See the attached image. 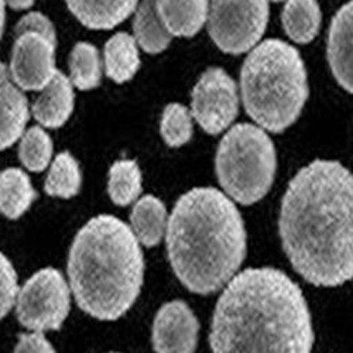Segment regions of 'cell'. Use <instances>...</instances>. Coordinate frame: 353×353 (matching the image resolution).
<instances>
[{"label":"cell","instance_id":"8fae6325","mask_svg":"<svg viewBox=\"0 0 353 353\" xmlns=\"http://www.w3.org/2000/svg\"><path fill=\"white\" fill-rule=\"evenodd\" d=\"M199 322L181 300L165 303L153 322V347L156 353H195Z\"/></svg>","mask_w":353,"mask_h":353},{"label":"cell","instance_id":"7402d4cb","mask_svg":"<svg viewBox=\"0 0 353 353\" xmlns=\"http://www.w3.org/2000/svg\"><path fill=\"white\" fill-rule=\"evenodd\" d=\"M102 64L99 51L90 43H77L70 55V81L79 91H91L99 86Z\"/></svg>","mask_w":353,"mask_h":353},{"label":"cell","instance_id":"4dcf8cb0","mask_svg":"<svg viewBox=\"0 0 353 353\" xmlns=\"http://www.w3.org/2000/svg\"><path fill=\"white\" fill-rule=\"evenodd\" d=\"M6 24V3L5 0H0V40H2Z\"/></svg>","mask_w":353,"mask_h":353},{"label":"cell","instance_id":"3957f363","mask_svg":"<svg viewBox=\"0 0 353 353\" xmlns=\"http://www.w3.org/2000/svg\"><path fill=\"white\" fill-rule=\"evenodd\" d=\"M171 269L191 292L208 296L238 273L248 252L243 218L233 201L212 187L179 198L167 221Z\"/></svg>","mask_w":353,"mask_h":353},{"label":"cell","instance_id":"4316f807","mask_svg":"<svg viewBox=\"0 0 353 353\" xmlns=\"http://www.w3.org/2000/svg\"><path fill=\"white\" fill-rule=\"evenodd\" d=\"M17 294V273L12 261L0 252V319L5 318L14 307Z\"/></svg>","mask_w":353,"mask_h":353},{"label":"cell","instance_id":"d6a6232c","mask_svg":"<svg viewBox=\"0 0 353 353\" xmlns=\"http://www.w3.org/2000/svg\"><path fill=\"white\" fill-rule=\"evenodd\" d=\"M110 353H119V352H110Z\"/></svg>","mask_w":353,"mask_h":353},{"label":"cell","instance_id":"4fadbf2b","mask_svg":"<svg viewBox=\"0 0 353 353\" xmlns=\"http://www.w3.org/2000/svg\"><path fill=\"white\" fill-rule=\"evenodd\" d=\"M74 99L75 95L70 78L57 70L52 79L33 103L32 112L34 119L47 129L64 126L74 112Z\"/></svg>","mask_w":353,"mask_h":353},{"label":"cell","instance_id":"9c48e42d","mask_svg":"<svg viewBox=\"0 0 353 353\" xmlns=\"http://www.w3.org/2000/svg\"><path fill=\"white\" fill-rule=\"evenodd\" d=\"M238 86L222 68L205 71L192 90L191 114L208 134H219L236 119Z\"/></svg>","mask_w":353,"mask_h":353},{"label":"cell","instance_id":"f546056e","mask_svg":"<svg viewBox=\"0 0 353 353\" xmlns=\"http://www.w3.org/2000/svg\"><path fill=\"white\" fill-rule=\"evenodd\" d=\"M36 0H5V3L9 5L14 10H26L30 9L34 5Z\"/></svg>","mask_w":353,"mask_h":353},{"label":"cell","instance_id":"44dd1931","mask_svg":"<svg viewBox=\"0 0 353 353\" xmlns=\"http://www.w3.org/2000/svg\"><path fill=\"white\" fill-rule=\"evenodd\" d=\"M133 32L136 43L149 54L164 51L172 39L157 13L156 0H143L136 8Z\"/></svg>","mask_w":353,"mask_h":353},{"label":"cell","instance_id":"7a4b0ae2","mask_svg":"<svg viewBox=\"0 0 353 353\" xmlns=\"http://www.w3.org/2000/svg\"><path fill=\"white\" fill-rule=\"evenodd\" d=\"M311 312L300 285L274 268L234 274L216 303L212 353H312Z\"/></svg>","mask_w":353,"mask_h":353},{"label":"cell","instance_id":"ffe728a7","mask_svg":"<svg viewBox=\"0 0 353 353\" xmlns=\"http://www.w3.org/2000/svg\"><path fill=\"white\" fill-rule=\"evenodd\" d=\"M321 20L322 14L316 0H288L281 14L285 33L299 44H307L318 36Z\"/></svg>","mask_w":353,"mask_h":353},{"label":"cell","instance_id":"9a60e30c","mask_svg":"<svg viewBox=\"0 0 353 353\" xmlns=\"http://www.w3.org/2000/svg\"><path fill=\"white\" fill-rule=\"evenodd\" d=\"M65 3L82 26L110 30L136 10L139 0H65Z\"/></svg>","mask_w":353,"mask_h":353},{"label":"cell","instance_id":"2e32d148","mask_svg":"<svg viewBox=\"0 0 353 353\" xmlns=\"http://www.w3.org/2000/svg\"><path fill=\"white\" fill-rule=\"evenodd\" d=\"M157 13L171 36L192 37L208 17V0H156Z\"/></svg>","mask_w":353,"mask_h":353},{"label":"cell","instance_id":"7c38bea8","mask_svg":"<svg viewBox=\"0 0 353 353\" xmlns=\"http://www.w3.org/2000/svg\"><path fill=\"white\" fill-rule=\"evenodd\" d=\"M28 119L27 98L13 82L8 65L0 63V152L23 136Z\"/></svg>","mask_w":353,"mask_h":353},{"label":"cell","instance_id":"1f68e13d","mask_svg":"<svg viewBox=\"0 0 353 353\" xmlns=\"http://www.w3.org/2000/svg\"><path fill=\"white\" fill-rule=\"evenodd\" d=\"M272 2H283V0H272Z\"/></svg>","mask_w":353,"mask_h":353},{"label":"cell","instance_id":"ba28073f","mask_svg":"<svg viewBox=\"0 0 353 353\" xmlns=\"http://www.w3.org/2000/svg\"><path fill=\"white\" fill-rule=\"evenodd\" d=\"M70 308V287L61 272L52 268L34 273L19 290L16 299L19 322L33 332L60 330Z\"/></svg>","mask_w":353,"mask_h":353},{"label":"cell","instance_id":"d4e9b609","mask_svg":"<svg viewBox=\"0 0 353 353\" xmlns=\"http://www.w3.org/2000/svg\"><path fill=\"white\" fill-rule=\"evenodd\" d=\"M19 157L23 165L33 172L44 171L52 157V140L40 126H33L23 133Z\"/></svg>","mask_w":353,"mask_h":353},{"label":"cell","instance_id":"30bf717a","mask_svg":"<svg viewBox=\"0 0 353 353\" xmlns=\"http://www.w3.org/2000/svg\"><path fill=\"white\" fill-rule=\"evenodd\" d=\"M57 39L39 32L14 34L9 74L21 91H43L57 72Z\"/></svg>","mask_w":353,"mask_h":353},{"label":"cell","instance_id":"6da1fadb","mask_svg":"<svg viewBox=\"0 0 353 353\" xmlns=\"http://www.w3.org/2000/svg\"><path fill=\"white\" fill-rule=\"evenodd\" d=\"M352 174L315 160L290 181L280 211L283 249L305 281L338 287L352 279Z\"/></svg>","mask_w":353,"mask_h":353},{"label":"cell","instance_id":"5b68a950","mask_svg":"<svg viewBox=\"0 0 353 353\" xmlns=\"http://www.w3.org/2000/svg\"><path fill=\"white\" fill-rule=\"evenodd\" d=\"M241 92L245 110L261 129L281 133L296 123L310 95L299 50L276 39L256 46L241 71Z\"/></svg>","mask_w":353,"mask_h":353},{"label":"cell","instance_id":"603a6c76","mask_svg":"<svg viewBox=\"0 0 353 353\" xmlns=\"http://www.w3.org/2000/svg\"><path fill=\"white\" fill-rule=\"evenodd\" d=\"M82 184V174L78 161L68 152L58 154L48 171L44 190L50 196L70 199L75 196Z\"/></svg>","mask_w":353,"mask_h":353},{"label":"cell","instance_id":"484cf974","mask_svg":"<svg viewBox=\"0 0 353 353\" xmlns=\"http://www.w3.org/2000/svg\"><path fill=\"white\" fill-rule=\"evenodd\" d=\"M192 117L190 110L181 103H170L161 117L160 133L167 145L181 147L192 137Z\"/></svg>","mask_w":353,"mask_h":353},{"label":"cell","instance_id":"83f0119b","mask_svg":"<svg viewBox=\"0 0 353 353\" xmlns=\"http://www.w3.org/2000/svg\"><path fill=\"white\" fill-rule=\"evenodd\" d=\"M21 32H39L48 37L57 39L55 28L48 17H46L43 13L32 12L26 14L23 19L19 20L17 26L14 27V34Z\"/></svg>","mask_w":353,"mask_h":353},{"label":"cell","instance_id":"52a82bcc","mask_svg":"<svg viewBox=\"0 0 353 353\" xmlns=\"http://www.w3.org/2000/svg\"><path fill=\"white\" fill-rule=\"evenodd\" d=\"M269 21V0H210L208 30L219 50L243 54L263 37Z\"/></svg>","mask_w":353,"mask_h":353},{"label":"cell","instance_id":"e0dca14e","mask_svg":"<svg viewBox=\"0 0 353 353\" xmlns=\"http://www.w3.org/2000/svg\"><path fill=\"white\" fill-rule=\"evenodd\" d=\"M167 221L165 205L154 195H145L134 203L130 215V229L139 243L153 248L163 241Z\"/></svg>","mask_w":353,"mask_h":353},{"label":"cell","instance_id":"f1b7e54d","mask_svg":"<svg viewBox=\"0 0 353 353\" xmlns=\"http://www.w3.org/2000/svg\"><path fill=\"white\" fill-rule=\"evenodd\" d=\"M14 353H55V349L43 332H30L19 336Z\"/></svg>","mask_w":353,"mask_h":353},{"label":"cell","instance_id":"d6986e66","mask_svg":"<svg viewBox=\"0 0 353 353\" xmlns=\"http://www.w3.org/2000/svg\"><path fill=\"white\" fill-rule=\"evenodd\" d=\"M105 71L116 83L130 81L140 68L136 40L128 33H117L105 44Z\"/></svg>","mask_w":353,"mask_h":353},{"label":"cell","instance_id":"ac0fdd59","mask_svg":"<svg viewBox=\"0 0 353 353\" xmlns=\"http://www.w3.org/2000/svg\"><path fill=\"white\" fill-rule=\"evenodd\" d=\"M37 198L30 176L20 168H6L0 172V214L9 219L23 216Z\"/></svg>","mask_w":353,"mask_h":353},{"label":"cell","instance_id":"5bb4252c","mask_svg":"<svg viewBox=\"0 0 353 353\" xmlns=\"http://www.w3.org/2000/svg\"><path fill=\"white\" fill-rule=\"evenodd\" d=\"M328 61L338 83L352 92V2L342 6L331 23Z\"/></svg>","mask_w":353,"mask_h":353},{"label":"cell","instance_id":"277c9868","mask_svg":"<svg viewBox=\"0 0 353 353\" xmlns=\"http://www.w3.org/2000/svg\"><path fill=\"white\" fill-rule=\"evenodd\" d=\"M67 269L78 307L99 321H116L140 296L144 256L123 221L99 215L77 233Z\"/></svg>","mask_w":353,"mask_h":353},{"label":"cell","instance_id":"cb8c5ba5","mask_svg":"<svg viewBox=\"0 0 353 353\" xmlns=\"http://www.w3.org/2000/svg\"><path fill=\"white\" fill-rule=\"evenodd\" d=\"M141 184V171L134 160H119L112 164L109 170L108 192L113 203L119 207H128L140 196Z\"/></svg>","mask_w":353,"mask_h":353},{"label":"cell","instance_id":"8992f818","mask_svg":"<svg viewBox=\"0 0 353 353\" xmlns=\"http://www.w3.org/2000/svg\"><path fill=\"white\" fill-rule=\"evenodd\" d=\"M215 170L221 187L233 201L253 205L266 196L273 185L276 147L261 128L236 125L219 143Z\"/></svg>","mask_w":353,"mask_h":353}]
</instances>
